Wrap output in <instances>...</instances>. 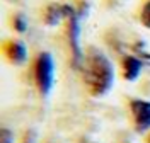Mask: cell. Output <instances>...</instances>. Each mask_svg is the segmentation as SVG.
<instances>
[{
    "mask_svg": "<svg viewBox=\"0 0 150 143\" xmlns=\"http://www.w3.org/2000/svg\"><path fill=\"white\" fill-rule=\"evenodd\" d=\"M80 70L84 75L85 85L92 95L101 97L106 92H109L114 82V68L109 58L99 48L92 46L87 49Z\"/></svg>",
    "mask_w": 150,
    "mask_h": 143,
    "instance_id": "1",
    "label": "cell"
},
{
    "mask_svg": "<svg viewBox=\"0 0 150 143\" xmlns=\"http://www.w3.org/2000/svg\"><path fill=\"white\" fill-rule=\"evenodd\" d=\"M34 78H36V85L39 92L43 95L50 94L53 82H55V63H53V56L48 51L39 53V56L36 58Z\"/></svg>",
    "mask_w": 150,
    "mask_h": 143,
    "instance_id": "2",
    "label": "cell"
},
{
    "mask_svg": "<svg viewBox=\"0 0 150 143\" xmlns=\"http://www.w3.org/2000/svg\"><path fill=\"white\" fill-rule=\"evenodd\" d=\"M65 17L68 20L67 32H68V43L72 48V65L75 68H80L84 61V55L80 51V20L70 5H65Z\"/></svg>",
    "mask_w": 150,
    "mask_h": 143,
    "instance_id": "3",
    "label": "cell"
},
{
    "mask_svg": "<svg viewBox=\"0 0 150 143\" xmlns=\"http://www.w3.org/2000/svg\"><path fill=\"white\" fill-rule=\"evenodd\" d=\"M130 109L135 121V130L138 133H145L147 130H150V101L131 99Z\"/></svg>",
    "mask_w": 150,
    "mask_h": 143,
    "instance_id": "4",
    "label": "cell"
},
{
    "mask_svg": "<svg viewBox=\"0 0 150 143\" xmlns=\"http://www.w3.org/2000/svg\"><path fill=\"white\" fill-rule=\"evenodd\" d=\"M142 68H143L142 58L135 56V55H128V56L123 58V77H125V80L135 82L140 77Z\"/></svg>",
    "mask_w": 150,
    "mask_h": 143,
    "instance_id": "5",
    "label": "cell"
},
{
    "mask_svg": "<svg viewBox=\"0 0 150 143\" xmlns=\"http://www.w3.org/2000/svg\"><path fill=\"white\" fill-rule=\"evenodd\" d=\"M5 55H7V58H9L12 63L22 65L26 61V58H28V49H26L22 41L14 39V41H9L5 44Z\"/></svg>",
    "mask_w": 150,
    "mask_h": 143,
    "instance_id": "6",
    "label": "cell"
},
{
    "mask_svg": "<svg viewBox=\"0 0 150 143\" xmlns=\"http://www.w3.org/2000/svg\"><path fill=\"white\" fill-rule=\"evenodd\" d=\"M63 17H65V5L51 4V5L46 7V12H45V22H46L48 26H56Z\"/></svg>",
    "mask_w": 150,
    "mask_h": 143,
    "instance_id": "7",
    "label": "cell"
},
{
    "mask_svg": "<svg viewBox=\"0 0 150 143\" xmlns=\"http://www.w3.org/2000/svg\"><path fill=\"white\" fill-rule=\"evenodd\" d=\"M12 24H14L16 31H19V32H24V31L28 29V22H26V17H24L22 14H17V15L14 17V20H12Z\"/></svg>",
    "mask_w": 150,
    "mask_h": 143,
    "instance_id": "8",
    "label": "cell"
},
{
    "mask_svg": "<svg viewBox=\"0 0 150 143\" xmlns=\"http://www.w3.org/2000/svg\"><path fill=\"white\" fill-rule=\"evenodd\" d=\"M140 19H142V24L145 26V27L150 29V0L143 5V9H142V14H140Z\"/></svg>",
    "mask_w": 150,
    "mask_h": 143,
    "instance_id": "9",
    "label": "cell"
},
{
    "mask_svg": "<svg viewBox=\"0 0 150 143\" xmlns=\"http://www.w3.org/2000/svg\"><path fill=\"white\" fill-rule=\"evenodd\" d=\"M0 143H14V135H12L10 130L2 128V133H0Z\"/></svg>",
    "mask_w": 150,
    "mask_h": 143,
    "instance_id": "10",
    "label": "cell"
},
{
    "mask_svg": "<svg viewBox=\"0 0 150 143\" xmlns=\"http://www.w3.org/2000/svg\"><path fill=\"white\" fill-rule=\"evenodd\" d=\"M149 143H150V135H149Z\"/></svg>",
    "mask_w": 150,
    "mask_h": 143,
    "instance_id": "11",
    "label": "cell"
}]
</instances>
